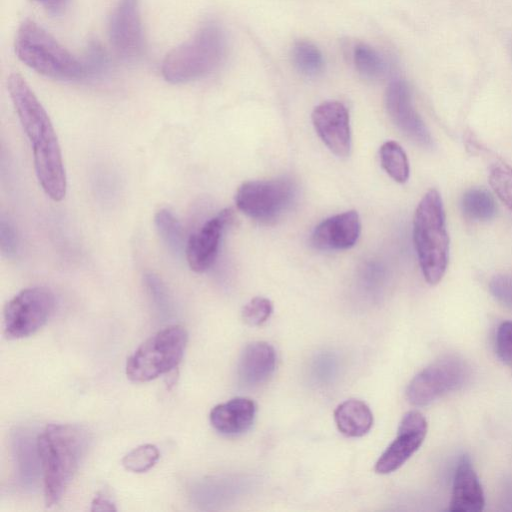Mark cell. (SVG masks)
I'll use <instances>...</instances> for the list:
<instances>
[{
	"label": "cell",
	"instance_id": "8fae6325",
	"mask_svg": "<svg viewBox=\"0 0 512 512\" xmlns=\"http://www.w3.org/2000/svg\"><path fill=\"white\" fill-rule=\"evenodd\" d=\"M109 38L115 52L126 60L141 56L145 38L139 0H120L109 22Z\"/></svg>",
	"mask_w": 512,
	"mask_h": 512
},
{
	"label": "cell",
	"instance_id": "3957f363",
	"mask_svg": "<svg viewBox=\"0 0 512 512\" xmlns=\"http://www.w3.org/2000/svg\"><path fill=\"white\" fill-rule=\"evenodd\" d=\"M413 242L425 281L436 285L446 272L449 258L445 210L436 189L427 191L416 207Z\"/></svg>",
	"mask_w": 512,
	"mask_h": 512
},
{
	"label": "cell",
	"instance_id": "f546056e",
	"mask_svg": "<svg viewBox=\"0 0 512 512\" xmlns=\"http://www.w3.org/2000/svg\"><path fill=\"white\" fill-rule=\"evenodd\" d=\"M495 349L498 358L512 368V321L502 322L496 332Z\"/></svg>",
	"mask_w": 512,
	"mask_h": 512
},
{
	"label": "cell",
	"instance_id": "277c9868",
	"mask_svg": "<svg viewBox=\"0 0 512 512\" xmlns=\"http://www.w3.org/2000/svg\"><path fill=\"white\" fill-rule=\"evenodd\" d=\"M226 38L222 29L207 23L178 47L162 63L164 79L173 84L187 83L213 72L223 61Z\"/></svg>",
	"mask_w": 512,
	"mask_h": 512
},
{
	"label": "cell",
	"instance_id": "8992f818",
	"mask_svg": "<svg viewBox=\"0 0 512 512\" xmlns=\"http://www.w3.org/2000/svg\"><path fill=\"white\" fill-rule=\"evenodd\" d=\"M188 333L181 325L168 326L147 338L126 362L133 382H148L174 369L181 361Z\"/></svg>",
	"mask_w": 512,
	"mask_h": 512
},
{
	"label": "cell",
	"instance_id": "83f0119b",
	"mask_svg": "<svg viewBox=\"0 0 512 512\" xmlns=\"http://www.w3.org/2000/svg\"><path fill=\"white\" fill-rule=\"evenodd\" d=\"M273 312L272 302L265 297H254L244 305L241 316L249 326H260L264 324Z\"/></svg>",
	"mask_w": 512,
	"mask_h": 512
},
{
	"label": "cell",
	"instance_id": "ba28073f",
	"mask_svg": "<svg viewBox=\"0 0 512 512\" xmlns=\"http://www.w3.org/2000/svg\"><path fill=\"white\" fill-rule=\"evenodd\" d=\"M470 377L465 361L454 355L435 360L408 384L406 398L414 406H426L442 396L462 388Z\"/></svg>",
	"mask_w": 512,
	"mask_h": 512
},
{
	"label": "cell",
	"instance_id": "d6986e66",
	"mask_svg": "<svg viewBox=\"0 0 512 512\" xmlns=\"http://www.w3.org/2000/svg\"><path fill=\"white\" fill-rule=\"evenodd\" d=\"M334 421L343 435L361 437L370 431L373 425V413L363 401L348 399L336 407Z\"/></svg>",
	"mask_w": 512,
	"mask_h": 512
},
{
	"label": "cell",
	"instance_id": "5b68a950",
	"mask_svg": "<svg viewBox=\"0 0 512 512\" xmlns=\"http://www.w3.org/2000/svg\"><path fill=\"white\" fill-rule=\"evenodd\" d=\"M18 58L39 74L57 80L87 77L84 64L31 19L23 21L15 38Z\"/></svg>",
	"mask_w": 512,
	"mask_h": 512
},
{
	"label": "cell",
	"instance_id": "2e32d148",
	"mask_svg": "<svg viewBox=\"0 0 512 512\" xmlns=\"http://www.w3.org/2000/svg\"><path fill=\"white\" fill-rule=\"evenodd\" d=\"M484 505V493L479 478L470 458L463 455L454 473L449 511L479 512Z\"/></svg>",
	"mask_w": 512,
	"mask_h": 512
},
{
	"label": "cell",
	"instance_id": "9a60e30c",
	"mask_svg": "<svg viewBox=\"0 0 512 512\" xmlns=\"http://www.w3.org/2000/svg\"><path fill=\"white\" fill-rule=\"evenodd\" d=\"M361 233L357 211L349 210L326 218L311 234V244L318 250L338 251L354 246Z\"/></svg>",
	"mask_w": 512,
	"mask_h": 512
},
{
	"label": "cell",
	"instance_id": "5bb4252c",
	"mask_svg": "<svg viewBox=\"0 0 512 512\" xmlns=\"http://www.w3.org/2000/svg\"><path fill=\"white\" fill-rule=\"evenodd\" d=\"M313 126L326 147L337 157L351 150V131L347 108L338 101H325L312 112Z\"/></svg>",
	"mask_w": 512,
	"mask_h": 512
},
{
	"label": "cell",
	"instance_id": "4dcf8cb0",
	"mask_svg": "<svg viewBox=\"0 0 512 512\" xmlns=\"http://www.w3.org/2000/svg\"><path fill=\"white\" fill-rule=\"evenodd\" d=\"M18 236L14 225L5 217L0 220V249L1 253L12 258L18 251Z\"/></svg>",
	"mask_w": 512,
	"mask_h": 512
},
{
	"label": "cell",
	"instance_id": "44dd1931",
	"mask_svg": "<svg viewBox=\"0 0 512 512\" xmlns=\"http://www.w3.org/2000/svg\"><path fill=\"white\" fill-rule=\"evenodd\" d=\"M461 209L470 220L488 221L496 215L497 205L493 195L487 189L474 187L463 194Z\"/></svg>",
	"mask_w": 512,
	"mask_h": 512
},
{
	"label": "cell",
	"instance_id": "7402d4cb",
	"mask_svg": "<svg viewBox=\"0 0 512 512\" xmlns=\"http://www.w3.org/2000/svg\"><path fill=\"white\" fill-rule=\"evenodd\" d=\"M380 163L385 172L396 182L405 183L410 174L407 155L395 141L384 142L380 149Z\"/></svg>",
	"mask_w": 512,
	"mask_h": 512
},
{
	"label": "cell",
	"instance_id": "484cf974",
	"mask_svg": "<svg viewBox=\"0 0 512 512\" xmlns=\"http://www.w3.org/2000/svg\"><path fill=\"white\" fill-rule=\"evenodd\" d=\"M489 184L500 201L512 211V167L506 163L493 164Z\"/></svg>",
	"mask_w": 512,
	"mask_h": 512
},
{
	"label": "cell",
	"instance_id": "7a4b0ae2",
	"mask_svg": "<svg viewBox=\"0 0 512 512\" xmlns=\"http://www.w3.org/2000/svg\"><path fill=\"white\" fill-rule=\"evenodd\" d=\"M88 444L81 427L47 425L37 436L46 507L57 504L74 478Z\"/></svg>",
	"mask_w": 512,
	"mask_h": 512
},
{
	"label": "cell",
	"instance_id": "9c48e42d",
	"mask_svg": "<svg viewBox=\"0 0 512 512\" xmlns=\"http://www.w3.org/2000/svg\"><path fill=\"white\" fill-rule=\"evenodd\" d=\"M55 298L43 286L21 290L4 308V334L8 339H21L37 332L53 312Z\"/></svg>",
	"mask_w": 512,
	"mask_h": 512
},
{
	"label": "cell",
	"instance_id": "52a82bcc",
	"mask_svg": "<svg viewBox=\"0 0 512 512\" xmlns=\"http://www.w3.org/2000/svg\"><path fill=\"white\" fill-rule=\"evenodd\" d=\"M297 193L296 183L288 177L253 180L239 186L235 203L251 219L269 224L291 209Z\"/></svg>",
	"mask_w": 512,
	"mask_h": 512
},
{
	"label": "cell",
	"instance_id": "e0dca14e",
	"mask_svg": "<svg viewBox=\"0 0 512 512\" xmlns=\"http://www.w3.org/2000/svg\"><path fill=\"white\" fill-rule=\"evenodd\" d=\"M257 407L247 397H235L212 408L209 420L222 435L238 436L248 431L254 423Z\"/></svg>",
	"mask_w": 512,
	"mask_h": 512
},
{
	"label": "cell",
	"instance_id": "4fadbf2b",
	"mask_svg": "<svg viewBox=\"0 0 512 512\" xmlns=\"http://www.w3.org/2000/svg\"><path fill=\"white\" fill-rule=\"evenodd\" d=\"M232 220L233 212L230 209H224L208 219L189 236L185 246V255L192 271L202 273L213 265L222 234Z\"/></svg>",
	"mask_w": 512,
	"mask_h": 512
},
{
	"label": "cell",
	"instance_id": "603a6c76",
	"mask_svg": "<svg viewBox=\"0 0 512 512\" xmlns=\"http://www.w3.org/2000/svg\"><path fill=\"white\" fill-rule=\"evenodd\" d=\"M154 224L158 235L172 253L178 255L183 249L185 251L182 225L169 209L158 210L154 216Z\"/></svg>",
	"mask_w": 512,
	"mask_h": 512
},
{
	"label": "cell",
	"instance_id": "1f68e13d",
	"mask_svg": "<svg viewBox=\"0 0 512 512\" xmlns=\"http://www.w3.org/2000/svg\"><path fill=\"white\" fill-rule=\"evenodd\" d=\"M489 288L499 302L512 309V275L494 276L490 281Z\"/></svg>",
	"mask_w": 512,
	"mask_h": 512
},
{
	"label": "cell",
	"instance_id": "ffe728a7",
	"mask_svg": "<svg viewBox=\"0 0 512 512\" xmlns=\"http://www.w3.org/2000/svg\"><path fill=\"white\" fill-rule=\"evenodd\" d=\"M13 455L18 477L25 486H31L42 473L37 449V437L34 439L27 432L16 431L12 439Z\"/></svg>",
	"mask_w": 512,
	"mask_h": 512
},
{
	"label": "cell",
	"instance_id": "30bf717a",
	"mask_svg": "<svg viewBox=\"0 0 512 512\" xmlns=\"http://www.w3.org/2000/svg\"><path fill=\"white\" fill-rule=\"evenodd\" d=\"M387 112L396 127L413 143L423 148L433 146V138L416 111L409 85L401 79L393 80L385 94Z\"/></svg>",
	"mask_w": 512,
	"mask_h": 512
},
{
	"label": "cell",
	"instance_id": "e575fe53",
	"mask_svg": "<svg viewBox=\"0 0 512 512\" xmlns=\"http://www.w3.org/2000/svg\"><path fill=\"white\" fill-rule=\"evenodd\" d=\"M92 511H112L116 510L114 503L105 494H97L92 501Z\"/></svg>",
	"mask_w": 512,
	"mask_h": 512
},
{
	"label": "cell",
	"instance_id": "7c38bea8",
	"mask_svg": "<svg viewBox=\"0 0 512 512\" xmlns=\"http://www.w3.org/2000/svg\"><path fill=\"white\" fill-rule=\"evenodd\" d=\"M428 424L422 413L416 410L407 412L401 419L397 436L375 463L378 474H388L399 469L420 448Z\"/></svg>",
	"mask_w": 512,
	"mask_h": 512
},
{
	"label": "cell",
	"instance_id": "cb8c5ba5",
	"mask_svg": "<svg viewBox=\"0 0 512 512\" xmlns=\"http://www.w3.org/2000/svg\"><path fill=\"white\" fill-rule=\"evenodd\" d=\"M291 59L296 70L308 77L317 76L324 69L321 51L309 41L296 42L291 50Z\"/></svg>",
	"mask_w": 512,
	"mask_h": 512
},
{
	"label": "cell",
	"instance_id": "836d02e7",
	"mask_svg": "<svg viewBox=\"0 0 512 512\" xmlns=\"http://www.w3.org/2000/svg\"><path fill=\"white\" fill-rule=\"evenodd\" d=\"M39 2L50 14L59 15L61 14L69 0H35Z\"/></svg>",
	"mask_w": 512,
	"mask_h": 512
},
{
	"label": "cell",
	"instance_id": "d4e9b609",
	"mask_svg": "<svg viewBox=\"0 0 512 512\" xmlns=\"http://www.w3.org/2000/svg\"><path fill=\"white\" fill-rule=\"evenodd\" d=\"M353 60L357 71L367 79H379L386 73V62L373 47L359 44L355 47Z\"/></svg>",
	"mask_w": 512,
	"mask_h": 512
},
{
	"label": "cell",
	"instance_id": "d6a6232c",
	"mask_svg": "<svg viewBox=\"0 0 512 512\" xmlns=\"http://www.w3.org/2000/svg\"><path fill=\"white\" fill-rule=\"evenodd\" d=\"M84 67L86 74L96 75L102 73L107 66V57L102 47L98 43H92L87 52V58L85 60Z\"/></svg>",
	"mask_w": 512,
	"mask_h": 512
},
{
	"label": "cell",
	"instance_id": "ac0fdd59",
	"mask_svg": "<svg viewBox=\"0 0 512 512\" xmlns=\"http://www.w3.org/2000/svg\"><path fill=\"white\" fill-rule=\"evenodd\" d=\"M276 367V352L269 343L256 341L248 344L241 353L238 377L242 384L256 387L267 382Z\"/></svg>",
	"mask_w": 512,
	"mask_h": 512
},
{
	"label": "cell",
	"instance_id": "4316f807",
	"mask_svg": "<svg viewBox=\"0 0 512 512\" xmlns=\"http://www.w3.org/2000/svg\"><path fill=\"white\" fill-rule=\"evenodd\" d=\"M160 453L153 444H143L128 452L122 459L125 469L143 473L151 469L158 461Z\"/></svg>",
	"mask_w": 512,
	"mask_h": 512
},
{
	"label": "cell",
	"instance_id": "6da1fadb",
	"mask_svg": "<svg viewBox=\"0 0 512 512\" xmlns=\"http://www.w3.org/2000/svg\"><path fill=\"white\" fill-rule=\"evenodd\" d=\"M7 88L21 126L31 144L38 182L54 201L66 195V173L60 145L51 120L19 73H12Z\"/></svg>",
	"mask_w": 512,
	"mask_h": 512
},
{
	"label": "cell",
	"instance_id": "f1b7e54d",
	"mask_svg": "<svg viewBox=\"0 0 512 512\" xmlns=\"http://www.w3.org/2000/svg\"><path fill=\"white\" fill-rule=\"evenodd\" d=\"M144 285L154 306L162 313H168L171 309V301L166 286L162 280L153 273L144 276Z\"/></svg>",
	"mask_w": 512,
	"mask_h": 512
}]
</instances>
